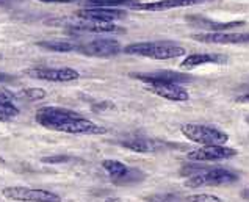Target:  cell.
Returning <instances> with one entry per match:
<instances>
[{
  "label": "cell",
  "instance_id": "cell-1",
  "mask_svg": "<svg viewBox=\"0 0 249 202\" xmlns=\"http://www.w3.org/2000/svg\"><path fill=\"white\" fill-rule=\"evenodd\" d=\"M35 119L47 130L71 133V135H104L107 129L97 126L79 113L63 107H41L36 110Z\"/></svg>",
  "mask_w": 249,
  "mask_h": 202
},
{
  "label": "cell",
  "instance_id": "cell-2",
  "mask_svg": "<svg viewBox=\"0 0 249 202\" xmlns=\"http://www.w3.org/2000/svg\"><path fill=\"white\" fill-rule=\"evenodd\" d=\"M125 54L146 56L152 60H173L182 56L187 52L179 44L173 41H146V42H133L124 49Z\"/></svg>",
  "mask_w": 249,
  "mask_h": 202
},
{
  "label": "cell",
  "instance_id": "cell-3",
  "mask_svg": "<svg viewBox=\"0 0 249 202\" xmlns=\"http://www.w3.org/2000/svg\"><path fill=\"white\" fill-rule=\"evenodd\" d=\"M180 132L187 140L202 144V146H224L229 140L227 133L202 124H185L180 127Z\"/></svg>",
  "mask_w": 249,
  "mask_h": 202
},
{
  "label": "cell",
  "instance_id": "cell-4",
  "mask_svg": "<svg viewBox=\"0 0 249 202\" xmlns=\"http://www.w3.org/2000/svg\"><path fill=\"white\" fill-rule=\"evenodd\" d=\"M2 194L3 198L14 202H61V198L53 191L28 186H6L2 190Z\"/></svg>",
  "mask_w": 249,
  "mask_h": 202
},
{
  "label": "cell",
  "instance_id": "cell-5",
  "mask_svg": "<svg viewBox=\"0 0 249 202\" xmlns=\"http://www.w3.org/2000/svg\"><path fill=\"white\" fill-rule=\"evenodd\" d=\"M238 177L233 174V172L227 171V169H207L204 172H199L196 176H191L185 186L188 188H199V186H213V185H226V184H232L235 182Z\"/></svg>",
  "mask_w": 249,
  "mask_h": 202
},
{
  "label": "cell",
  "instance_id": "cell-6",
  "mask_svg": "<svg viewBox=\"0 0 249 202\" xmlns=\"http://www.w3.org/2000/svg\"><path fill=\"white\" fill-rule=\"evenodd\" d=\"M24 74L36 78V80H46L53 83H65L74 82L80 77V74L72 68H32L25 69Z\"/></svg>",
  "mask_w": 249,
  "mask_h": 202
},
{
  "label": "cell",
  "instance_id": "cell-7",
  "mask_svg": "<svg viewBox=\"0 0 249 202\" xmlns=\"http://www.w3.org/2000/svg\"><path fill=\"white\" fill-rule=\"evenodd\" d=\"M77 50L85 55L89 56H99V58H108V56H115L121 52V44L116 39L111 38H102L89 41L87 44L77 46Z\"/></svg>",
  "mask_w": 249,
  "mask_h": 202
},
{
  "label": "cell",
  "instance_id": "cell-8",
  "mask_svg": "<svg viewBox=\"0 0 249 202\" xmlns=\"http://www.w3.org/2000/svg\"><path fill=\"white\" fill-rule=\"evenodd\" d=\"M238 152L233 147L226 146H202L188 152V160L193 162H218V160H227V158L235 157Z\"/></svg>",
  "mask_w": 249,
  "mask_h": 202
},
{
  "label": "cell",
  "instance_id": "cell-9",
  "mask_svg": "<svg viewBox=\"0 0 249 202\" xmlns=\"http://www.w3.org/2000/svg\"><path fill=\"white\" fill-rule=\"evenodd\" d=\"M212 2V0H157V2H137L129 8L135 11H168L183 6H195Z\"/></svg>",
  "mask_w": 249,
  "mask_h": 202
},
{
  "label": "cell",
  "instance_id": "cell-10",
  "mask_svg": "<svg viewBox=\"0 0 249 202\" xmlns=\"http://www.w3.org/2000/svg\"><path fill=\"white\" fill-rule=\"evenodd\" d=\"M133 78L144 82L147 85H157V83H182L188 82L190 77L187 74L174 71H154V72H143V74H132Z\"/></svg>",
  "mask_w": 249,
  "mask_h": 202
},
{
  "label": "cell",
  "instance_id": "cell-11",
  "mask_svg": "<svg viewBox=\"0 0 249 202\" xmlns=\"http://www.w3.org/2000/svg\"><path fill=\"white\" fill-rule=\"evenodd\" d=\"M191 38L210 44H246L249 42V33H196Z\"/></svg>",
  "mask_w": 249,
  "mask_h": 202
},
{
  "label": "cell",
  "instance_id": "cell-12",
  "mask_svg": "<svg viewBox=\"0 0 249 202\" xmlns=\"http://www.w3.org/2000/svg\"><path fill=\"white\" fill-rule=\"evenodd\" d=\"M147 90L152 94L173 100V102H187L190 99L188 91L182 88L179 83H157V85H149Z\"/></svg>",
  "mask_w": 249,
  "mask_h": 202
},
{
  "label": "cell",
  "instance_id": "cell-13",
  "mask_svg": "<svg viewBox=\"0 0 249 202\" xmlns=\"http://www.w3.org/2000/svg\"><path fill=\"white\" fill-rule=\"evenodd\" d=\"M77 16L80 19L96 20V22H115L118 19H124L125 13L116 8H83L77 11Z\"/></svg>",
  "mask_w": 249,
  "mask_h": 202
},
{
  "label": "cell",
  "instance_id": "cell-14",
  "mask_svg": "<svg viewBox=\"0 0 249 202\" xmlns=\"http://www.w3.org/2000/svg\"><path fill=\"white\" fill-rule=\"evenodd\" d=\"M187 20L193 27H199V28H204V30H209L207 33L226 32V30H231V28L241 27V25L246 24V22H243V20H232V22H215V20H210V19H205V18H199V16L187 18Z\"/></svg>",
  "mask_w": 249,
  "mask_h": 202
},
{
  "label": "cell",
  "instance_id": "cell-15",
  "mask_svg": "<svg viewBox=\"0 0 249 202\" xmlns=\"http://www.w3.org/2000/svg\"><path fill=\"white\" fill-rule=\"evenodd\" d=\"M227 56L221 54H191L185 56V60L180 63L183 69H193L202 64H224Z\"/></svg>",
  "mask_w": 249,
  "mask_h": 202
},
{
  "label": "cell",
  "instance_id": "cell-16",
  "mask_svg": "<svg viewBox=\"0 0 249 202\" xmlns=\"http://www.w3.org/2000/svg\"><path fill=\"white\" fill-rule=\"evenodd\" d=\"M16 96L13 94L10 90L0 88V121L10 122L19 116V108L14 104Z\"/></svg>",
  "mask_w": 249,
  "mask_h": 202
},
{
  "label": "cell",
  "instance_id": "cell-17",
  "mask_svg": "<svg viewBox=\"0 0 249 202\" xmlns=\"http://www.w3.org/2000/svg\"><path fill=\"white\" fill-rule=\"evenodd\" d=\"M72 28H75V30H79V32H88V33H115V32H123L119 27H116L113 22H96V20H88V19H80L79 22L72 24Z\"/></svg>",
  "mask_w": 249,
  "mask_h": 202
},
{
  "label": "cell",
  "instance_id": "cell-18",
  "mask_svg": "<svg viewBox=\"0 0 249 202\" xmlns=\"http://www.w3.org/2000/svg\"><path fill=\"white\" fill-rule=\"evenodd\" d=\"M102 166L108 172V176L111 177L113 182H118V180L123 179L127 174V171H129V166L119 160H104Z\"/></svg>",
  "mask_w": 249,
  "mask_h": 202
},
{
  "label": "cell",
  "instance_id": "cell-19",
  "mask_svg": "<svg viewBox=\"0 0 249 202\" xmlns=\"http://www.w3.org/2000/svg\"><path fill=\"white\" fill-rule=\"evenodd\" d=\"M39 47H44L47 50H52V52H72V50H77V46L72 41H66V39H49V41H41L38 42Z\"/></svg>",
  "mask_w": 249,
  "mask_h": 202
},
{
  "label": "cell",
  "instance_id": "cell-20",
  "mask_svg": "<svg viewBox=\"0 0 249 202\" xmlns=\"http://www.w3.org/2000/svg\"><path fill=\"white\" fill-rule=\"evenodd\" d=\"M123 146L133 150V152H140V154H147L154 149L152 141H149L146 138H141V136H132V138L124 140Z\"/></svg>",
  "mask_w": 249,
  "mask_h": 202
},
{
  "label": "cell",
  "instance_id": "cell-21",
  "mask_svg": "<svg viewBox=\"0 0 249 202\" xmlns=\"http://www.w3.org/2000/svg\"><path fill=\"white\" fill-rule=\"evenodd\" d=\"M140 2V0H85V3L88 5V8H115L119 5H133Z\"/></svg>",
  "mask_w": 249,
  "mask_h": 202
},
{
  "label": "cell",
  "instance_id": "cell-22",
  "mask_svg": "<svg viewBox=\"0 0 249 202\" xmlns=\"http://www.w3.org/2000/svg\"><path fill=\"white\" fill-rule=\"evenodd\" d=\"M20 96L27 97L28 100H41L46 97V91L41 88H25L20 91Z\"/></svg>",
  "mask_w": 249,
  "mask_h": 202
},
{
  "label": "cell",
  "instance_id": "cell-23",
  "mask_svg": "<svg viewBox=\"0 0 249 202\" xmlns=\"http://www.w3.org/2000/svg\"><path fill=\"white\" fill-rule=\"evenodd\" d=\"M188 202H223L221 198L213 196V194H191L187 198Z\"/></svg>",
  "mask_w": 249,
  "mask_h": 202
},
{
  "label": "cell",
  "instance_id": "cell-24",
  "mask_svg": "<svg viewBox=\"0 0 249 202\" xmlns=\"http://www.w3.org/2000/svg\"><path fill=\"white\" fill-rule=\"evenodd\" d=\"M39 2H44V3H72V2H79V0H39Z\"/></svg>",
  "mask_w": 249,
  "mask_h": 202
},
{
  "label": "cell",
  "instance_id": "cell-25",
  "mask_svg": "<svg viewBox=\"0 0 249 202\" xmlns=\"http://www.w3.org/2000/svg\"><path fill=\"white\" fill-rule=\"evenodd\" d=\"M63 160H66L65 157H51V158H42V162H46V163H56V162H63Z\"/></svg>",
  "mask_w": 249,
  "mask_h": 202
},
{
  "label": "cell",
  "instance_id": "cell-26",
  "mask_svg": "<svg viewBox=\"0 0 249 202\" xmlns=\"http://www.w3.org/2000/svg\"><path fill=\"white\" fill-rule=\"evenodd\" d=\"M13 78H11V75H8V74H5V72H2L0 71V83H5V82H11Z\"/></svg>",
  "mask_w": 249,
  "mask_h": 202
},
{
  "label": "cell",
  "instance_id": "cell-27",
  "mask_svg": "<svg viewBox=\"0 0 249 202\" xmlns=\"http://www.w3.org/2000/svg\"><path fill=\"white\" fill-rule=\"evenodd\" d=\"M238 102H243V104H249V94H245V96H241L237 99Z\"/></svg>",
  "mask_w": 249,
  "mask_h": 202
},
{
  "label": "cell",
  "instance_id": "cell-28",
  "mask_svg": "<svg viewBox=\"0 0 249 202\" xmlns=\"http://www.w3.org/2000/svg\"><path fill=\"white\" fill-rule=\"evenodd\" d=\"M241 198L246 199V201H249V188H246V190L241 191Z\"/></svg>",
  "mask_w": 249,
  "mask_h": 202
},
{
  "label": "cell",
  "instance_id": "cell-29",
  "mask_svg": "<svg viewBox=\"0 0 249 202\" xmlns=\"http://www.w3.org/2000/svg\"><path fill=\"white\" fill-rule=\"evenodd\" d=\"M104 202H123V201H121L119 198H107Z\"/></svg>",
  "mask_w": 249,
  "mask_h": 202
},
{
  "label": "cell",
  "instance_id": "cell-30",
  "mask_svg": "<svg viewBox=\"0 0 249 202\" xmlns=\"http://www.w3.org/2000/svg\"><path fill=\"white\" fill-rule=\"evenodd\" d=\"M248 122H249V118H248Z\"/></svg>",
  "mask_w": 249,
  "mask_h": 202
}]
</instances>
